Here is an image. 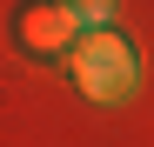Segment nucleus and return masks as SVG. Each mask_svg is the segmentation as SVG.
Wrapping results in <instances>:
<instances>
[{
    "instance_id": "nucleus-2",
    "label": "nucleus",
    "mask_w": 154,
    "mask_h": 147,
    "mask_svg": "<svg viewBox=\"0 0 154 147\" xmlns=\"http://www.w3.org/2000/svg\"><path fill=\"white\" fill-rule=\"evenodd\" d=\"M20 40L34 54H54V47H74L81 27H74V7H27L20 14Z\"/></svg>"
},
{
    "instance_id": "nucleus-1",
    "label": "nucleus",
    "mask_w": 154,
    "mask_h": 147,
    "mask_svg": "<svg viewBox=\"0 0 154 147\" xmlns=\"http://www.w3.org/2000/svg\"><path fill=\"white\" fill-rule=\"evenodd\" d=\"M67 67H74V87H81L87 100H127V94H134V47L114 27L107 34H81L67 47Z\"/></svg>"
}]
</instances>
